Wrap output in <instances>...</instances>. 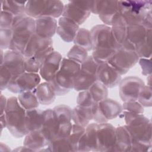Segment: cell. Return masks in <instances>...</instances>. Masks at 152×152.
I'll return each instance as SVG.
<instances>
[{"label": "cell", "mask_w": 152, "mask_h": 152, "mask_svg": "<svg viewBox=\"0 0 152 152\" xmlns=\"http://www.w3.org/2000/svg\"><path fill=\"white\" fill-rule=\"evenodd\" d=\"M126 126L132 137L131 151H148L152 147L151 122L143 114L124 111Z\"/></svg>", "instance_id": "cell-1"}, {"label": "cell", "mask_w": 152, "mask_h": 152, "mask_svg": "<svg viewBox=\"0 0 152 152\" xmlns=\"http://www.w3.org/2000/svg\"><path fill=\"white\" fill-rule=\"evenodd\" d=\"M12 30V39L9 50L24 55L28 42L35 34V20L26 14L15 16Z\"/></svg>", "instance_id": "cell-2"}, {"label": "cell", "mask_w": 152, "mask_h": 152, "mask_svg": "<svg viewBox=\"0 0 152 152\" xmlns=\"http://www.w3.org/2000/svg\"><path fill=\"white\" fill-rule=\"evenodd\" d=\"M81 69V64L63 58L60 68L49 83L56 96H63L73 89L74 78Z\"/></svg>", "instance_id": "cell-3"}, {"label": "cell", "mask_w": 152, "mask_h": 152, "mask_svg": "<svg viewBox=\"0 0 152 152\" xmlns=\"http://www.w3.org/2000/svg\"><path fill=\"white\" fill-rule=\"evenodd\" d=\"M7 128L15 138H21L27 134L26 128V110L19 103L15 96L8 99L7 106L4 113Z\"/></svg>", "instance_id": "cell-4"}, {"label": "cell", "mask_w": 152, "mask_h": 152, "mask_svg": "<svg viewBox=\"0 0 152 152\" xmlns=\"http://www.w3.org/2000/svg\"><path fill=\"white\" fill-rule=\"evenodd\" d=\"M64 8L63 2L59 0L28 1L26 5L25 13L34 19L43 17L56 18L62 15Z\"/></svg>", "instance_id": "cell-5"}, {"label": "cell", "mask_w": 152, "mask_h": 152, "mask_svg": "<svg viewBox=\"0 0 152 152\" xmlns=\"http://www.w3.org/2000/svg\"><path fill=\"white\" fill-rule=\"evenodd\" d=\"M92 50H118L121 46L116 42L111 31V27L106 24H98L90 30Z\"/></svg>", "instance_id": "cell-6"}, {"label": "cell", "mask_w": 152, "mask_h": 152, "mask_svg": "<svg viewBox=\"0 0 152 152\" xmlns=\"http://www.w3.org/2000/svg\"><path fill=\"white\" fill-rule=\"evenodd\" d=\"M93 119L97 123L106 122L118 117L123 111L122 105L111 99L94 103L91 107Z\"/></svg>", "instance_id": "cell-7"}, {"label": "cell", "mask_w": 152, "mask_h": 152, "mask_svg": "<svg viewBox=\"0 0 152 152\" xmlns=\"http://www.w3.org/2000/svg\"><path fill=\"white\" fill-rule=\"evenodd\" d=\"M139 60L135 50L121 46L107 61L120 75L125 74Z\"/></svg>", "instance_id": "cell-8"}, {"label": "cell", "mask_w": 152, "mask_h": 152, "mask_svg": "<svg viewBox=\"0 0 152 152\" xmlns=\"http://www.w3.org/2000/svg\"><path fill=\"white\" fill-rule=\"evenodd\" d=\"M53 51L52 39L43 38L34 34L26 46L24 56L34 58L42 64L44 59Z\"/></svg>", "instance_id": "cell-9"}, {"label": "cell", "mask_w": 152, "mask_h": 152, "mask_svg": "<svg viewBox=\"0 0 152 152\" xmlns=\"http://www.w3.org/2000/svg\"><path fill=\"white\" fill-rule=\"evenodd\" d=\"M41 77L38 73L24 72L12 78L7 89L13 93H21L34 90L40 83Z\"/></svg>", "instance_id": "cell-10"}, {"label": "cell", "mask_w": 152, "mask_h": 152, "mask_svg": "<svg viewBox=\"0 0 152 152\" xmlns=\"http://www.w3.org/2000/svg\"><path fill=\"white\" fill-rule=\"evenodd\" d=\"M144 82L135 76H129L121 80L119 84V93L124 102L137 101Z\"/></svg>", "instance_id": "cell-11"}, {"label": "cell", "mask_w": 152, "mask_h": 152, "mask_svg": "<svg viewBox=\"0 0 152 152\" xmlns=\"http://www.w3.org/2000/svg\"><path fill=\"white\" fill-rule=\"evenodd\" d=\"M115 127L106 122L98 123L97 142L98 151H112L116 140Z\"/></svg>", "instance_id": "cell-12"}, {"label": "cell", "mask_w": 152, "mask_h": 152, "mask_svg": "<svg viewBox=\"0 0 152 152\" xmlns=\"http://www.w3.org/2000/svg\"><path fill=\"white\" fill-rule=\"evenodd\" d=\"M118 11V1H94L91 13L97 14L104 24L110 26Z\"/></svg>", "instance_id": "cell-13"}, {"label": "cell", "mask_w": 152, "mask_h": 152, "mask_svg": "<svg viewBox=\"0 0 152 152\" xmlns=\"http://www.w3.org/2000/svg\"><path fill=\"white\" fill-rule=\"evenodd\" d=\"M63 58L61 54L56 51L50 53L43 61L39 71L40 77L46 81L49 82L59 71Z\"/></svg>", "instance_id": "cell-14"}, {"label": "cell", "mask_w": 152, "mask_h": 152, "mask_svg": "<svg viewBox=\"0 0 152 152\" xmlns=\"http://www.w3.org/2000/svg\"><path fill=\"white\" fill-rule=\"evenodd\" d=\"M96 78L97 81L107 88L118 86L122 80L121 75L107 62L99 64L96 73Z\"/></svg>", "instance_id": "cell-15"}, {"label": "cell", "mask_w": 152, "mask_h": 152, "mask_svg": "<svg viewBox=\"0 0 152 152\" xmlns=\"http://www.w3.org/2000/svg\"><path fill=\"white\" fill-rule=\"evenodd\" d=\"M1 65H4L12 74L13 77L26 72L24 56L16 51L9 50L4 52V61Z\"/></svg>", "instance_id": "cell-16"}, {"label": "cell", "mask_w": 152, "mask_h": 152, "mask_svg": "<svg viewBox=\"0 0 152 152\" xmlns=\"http://www.w3.org/2000/svg\"><path fill=\"white\" fill-rule=\"evenodd\" d=\"M59 125L53 109L43 110V120L40 131L49 143L56 137Z\"/></svg>", "instance_id": "cell-17"}, {"label": "cell", "mask_w": 152, "mask_h": 152, "mask_svg": "<svg viewBox=\"0 0 152 152\" xmlns=\"http://www.w3.org/2000/svg\"><path fill=\"white\" fill-rule=\"evenodd\" d=\"M79 28L80 26L77 23L62 16L58 21L56 33L64 42L70 43L73 42Z\"/></svg>", "instance_id": "cell-18"}, {"label": "cell", "mask_w": 152, "mask_h": 152, "mask_svg": "<svg viewBox=\"0 0 152 152\" xmlns=\"http://www.w3.org/2000/svg\"><path fill=\"white\" fill-rule=\"evenodd\" d=\"M35 20V34L41 37L52 39L56 33L58 21L56 18L43 17Z\"/></svg>", "instance_id": "cell-19"}, {"label": "cell", "mask_w": 152, "mask_h": 152, "mask_svg": "<svg viewBox=\"0 0 152 152\" xmlns=\"http://www.w3.org/2000/svg\"><path fill=\"white\" fill-rule=\"evenodd\" d=\"M91 12L83 9L74 3V1H69L64 5L62 17H66L78 25L82 24L90 15Z\"/></svg>", "instance_id": "cell-20"}, {"label": "cell", "mask_w": 152, "mask_h": 152, "mask_svg": "<svg viewBox=\"0 0 152 152\" xmlns=\"http://www.w3.org/2000/svg\"><path fill=\"white\" fill-rule=\"evenodd\" d=\"M116 140L112 151H131L132 137L126 126H120L115 128Z\"/></svg>", "instance_id": "cell-21"}, {"label": "cell", "mask_w": 152, "mask_h": 152, "mask_svg": "<svg viewBox=\"0 0 152 152\" xmlns=\"http://www.w3.org/2000/svg\"><path fill=\"white\" fill-rule=\"evenodd\" d=\"M49 142L40 130L29 132L26 136L23 145L33 151H42L49 145Z\"/></svg>", "instance_id": "cell-22"}, {"label": "cell", "mask_w": 152, "mask_h": 152, "mask_svg": "<svg viewBox=\"0 0 152 152\" xmlns=\"http://www.w3.org/2000/svg\"><path fill=\"white\" fill-rule=\"evenodd\" d=\"M34 91L39 103L43 105H49L52 103L56 99V93L51 84L48 81L40 83Z\"/></svg>", "instance_id": "cell-23"}, {"label": "cell", "mask_w": 152, "mask_h": 152, "mask_svg": "<svg viewBox=\"0 0 152 152\" xmlns=\"http://www.w3.org/2000/svg\"><path fill=\"white\" fill-rule=\"evenodd\" d=\"M43 120V110L38 108L26 110V128L27 133L40 130Z\"/></svg>", "instance_id": "cell-24"}, {"label": "cell", "mask_w": 152, "mask_h": 152, "mask_svg": "<svg viewBox=\"0 0 152 152\" xmlns=\"http://www.w3.org/2000/svg\"><path fill=\"white\" fill-rule=\"evenodd\" d=\"M96 81V75L80 69L74 78L73 89L77 91L87 90Z\"/></svg>", "instance_id": "cell-25"}, {"label": "cell", "mask_w": 152, "mask_h": 152, "mask_svg": "<svg viewBox=\"0 0 152 152\" xmlns=\"http://www.w3.org/2000/svg\"><path fill=\"white\" fill-rule=\"evenodd\" d=\"M148 29L143 25H136L128 27L126 42L135 48L145 39Z\"/></svg>", "instance_id": "cell-26"}, {"label": "cell", "mask_w": 152, "mask_h": 152, "mask_svg": "<svg viewBox=\"0 0 152 152\" xmlns=\"http://www.w3.org/2000/svg\"><path fill=\"white\" fill-rule=\"evenodd\" d=\"M93 119L91 109L77 106L72 109L71 120L73 124L86 127Z\"/></svg>", "instance_id": "cell-27"}, {"label": "cell", "mask_w": 152, "mask_h": 152, "mask_svg": "<svg viewBox=\"0 0 152 152\" xmlns=\"http://www.w3.org/2000/svg\"><path fill=\"white\" fill-rule=\"evenodd\" d=\"M26 3L27 1L2 0L1 1V11L8 12L14 17L25 14Z\"/></svg>", "instance_id": "cell-28"}, {"label": "cell", "mask_w": 152, "mask_h": 152, "mask_svg": "<svg viewBox=\"0 0 152 152\" xmlns=\"http://www.w3.org/2000/svg\"><path fill=\"white\" fill-rule=\"evenodd\" d=\"M17 98L20 104L26 110L38 108L40 104L34 90L20 93Z\"/></svg>", "instance_id": "cell-29"}, {"label": "cell", "mask_w": 152, "mask_h": 152, "mask_svg": "<svg viewBox=\"0 0 152 152\" xmlns=\"http://www.w3.org/2000/svg\"><path fill=\"white\" fill-rule=\"evenodd\" d=\"M75 45L81 46L87 51L92 50L90 31L85 28H80L73 40Z\"/></svg>", "instance_id": "cell-30"}, {"label": "cell", "mask_w": 152, "mask_h": 152, "mask_svg": "<svg viewBox=\"0 0 152 152\" xmlns=\"http://www.w3.org/2000/svg\"><path fill=\"white\" fill-rule=\"evenodd\" d=\"M42 151H74L68 137L56 138L50 142L48 147L43 148Z\"/></svg>", "instance_id": "cell-31"}, {"label": "cell", "mask_w": 152, "mask_h": 152, "mask_svg": "<svg viewBox=\"0 0 152 152\" xmlns=\"http://www.w3.org/2000/svg\"><path fill=\"white\" fill-rule=\"evenodd\" d=\"M88 91L94 103H99L107 98V88L98 81H96L88 89Z\"/></svg>", "instance_id": "cell-32"}, {"label": "cell", "mask_w": 152, "mask_h": 152, "mask_svg": "<svg viewBox=\"0 0 152 152\" xmlns=\"http://www.w3.org/2000/svg\"><path fill=\"white\" fill-rule=\"evenodd\" d=\"M59 125L72 123V109L65 104H59L53 109Z\"/></svg>", "instance_id": "cell-33"}, {"label": "cell", "mask_w": 152, "mask_h": 152, "mask_svg": "<svg viewBox=\"0 0 152 152\" xmlns=\"http://www.w3.org/2000/svg\"><path fill=\"white\" fill-rule=\"evenodd\" d=\"M151 29H148L145 40L135 48V52L139 58H150L151 57Z\"/></svg>", "instance_id": "cell-34"}, {"label": "cell", "mask_w": 152, "mask_h": 152, "mask_svg": "<svg viewBox=\"0 0 152 152\" xmlns=\"http://www.w3.org/2000/svg\"><path fill=\"white\" fill-rule=\"evenodd\" d=\"M87 52L84 48L74 45L68 51L67 58L81 64L88 56Z\"/></svg>", "instance_id": "cell-35"}, {"label": "cell", "mask_w": 152, "mask_h": 152, "mask_svg": "<svg viewBox=\"0 0 152 152\" xmlns=\"http://www.w3.org/2000/svg\"><path fill=\"white\" fill-rule=\"evenodd\" d=\"M86 128L78 125L73 124L71 134L68 137L69 142L74 151H77V145L81 136L84 134Z\"/></svg>", "instance_id": "cell-36"}, {"label": "cell", "mask_w": 152, "mask_h": 152, "mask_svg": "<svg viewBox=\"0 0 152 152\" xmlns=\"http://www.w3.org/2000/svg\"><path fill=\"white\" fill-rule=\"evenodd\" d=\"M137 101L143 107H151L152 104L151 87L150 86L144 85L141 88Z\"/></svg>", "instance_id": "cell-37"}, {"label": "cell", "mask_w": 152, "mask_h": 152, "mask_svg": "<svg viewBox=\"0 0 152 152\" xmlns=\"http://www.w3.org/2000/svg\"><path fill=\"white\" fill-rule=\"evenodd\" d=\"M12 28H0V48L4 50L9 49L12 39Z\"/></svg>", "instance_id": "cell-38"}, {"label": "cell", "mask_w": 152, "mask_h": 152, "mask_svg": "<svg viewBox=\"0 0 152 152\" xmlns=\"http://www.w3.org/2000/svg\"><path fill=\"white\" fill-rule=\"evenodd\" d=\"M0 90L2 91L8 88L13 76L4 65H0Z\"/></svg>", "instance_id": "cell-39"}, {"label": "cell", "mask_w": 152, "mask_h": 152, "mask_svg": "<svg viewBox=\"0 0 152 152\" xmlns=\"http://www.w3.org/2000/svg\"><path fill=\"white\" fill-rule=\"evenodd\" d=\"M99 64L96 62L91 55L88 56L86 60L81 64V69L96 75L97 68Z\"/></svg>", "instance_id": "cell-40"}, {"label": "cell", "mask_w": 152, "mask_h": 152, "mask_svg": "<svg viewBox=\"0 0 152 152\" xmlns=\"http://www.w3.org/2000/svg\"><path fill=\"white\" fill-rule=\"evenodd\" d=\"M42 63L34 58L24 56L25 71L27 72L38 73L40 71Z\"/></svg>", "instance_id": "cell-41"}, {"label": "cell", "mask_w": 152, "mask_h": 152, "mask_svg": "<svg viewBox=\"0 0 152 152\" xmlns=\"http://www.w3.org/2000/svg\"><path fill=\"white\" fill-rule=\"evenodd\" d=\"M77 103L84 107H90L94 104L88 90L80 91L77 97Z\"/></svg>", "instance_id": "cell-42"}, {"label": "cell", "mask_w": 152, "mask_h": 152, "mask_svg": "<svg viewBox=\"0 0 152 152\" xmlns=\"http://www.w3.org/2000/svg\"><path fill=\"white\" fill-rule=\"evenodd\" d=\"M122 106L123 111L125 112L138 114H143L144 112V107L137 100L124 102Z\"/></svg>", "instance_id": "cell-43"}, {"label": "cell", "mask_w": 152, "mask_h": 152, "mask_svg": "<svg viewBox=\"0 0 152 152\" xmlns=\"http://www.w3.org/2000/svg\"><path fill=\"white\" fill-rule=\"evenodd\" d=\"M14 16L11 13L1 11L0 18V28H12Z\"/></svg>", "instance_id": "cell-44"}, {"label": "cell", "mask_w": 152, "mask_h": 152, "mask_svg": "<svg viewBox=\"0 0 152 152\" xmlns=\"http://www.w3.org/2000/svg\"><path fill=\"white\" fill-rule=\"evenodd\" d=\"M139 64L141 68L142 75L148 76L151 75V62L150 58H139Z\"/></svg>", "instance_id": "cell-45"}, {"label": "cell", "mask_w": 152, "mask_h": 152, "mask_svg": "<svg viewBox=\"0 0 152 152\" xmlns=\"http://www.w3.org/2000/svg\"><path fill=\"white\" fill-rule=\"evenodd\" d=\"M7 100L5 97L3 96V94H1V115L5 113L6 107L7 106Z\"/></svg>", "instance_id": "cell-46"}, {"label": "cell", "mask_w": 152, "mask_h": 152, "mask_svg": "<svg viewBox=\"0 0 152 152\" xmlns=\"http://www.w3.org/2000/svg\"><path fill=\"white\" fill-rule=\"evenodd\" d=\"M1 118V131L4 128H7V122L5 114L3 113L0 115Z\"/></svg>", "instance_id": "cell-47"}, {"label": "cell", "mask_w": 152, "mask_h": 152, "mask_svg": "<svg viewBox=\"0 0 152 152\" xmlns=\"http://www.w3.org/2000/svg\"><path fill=\"white\" fill-rule=\"evenodd\" d=\"M14 151H33L31 149L28 148V147H26L25 145H23V146H20L18 147H17L14 150Z\"/></svg>", "instance_id": "cell-48"}]
</instances>
